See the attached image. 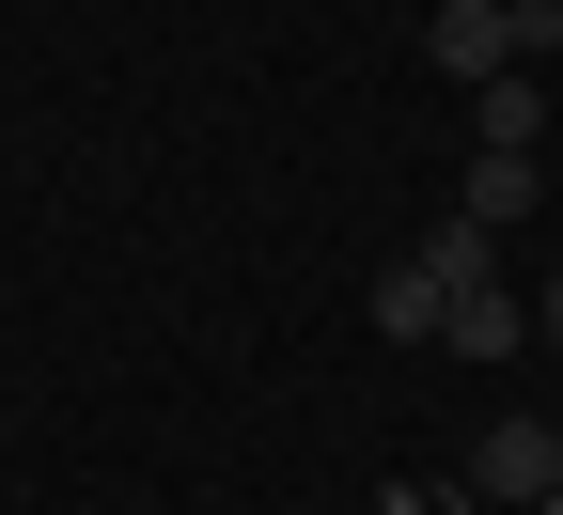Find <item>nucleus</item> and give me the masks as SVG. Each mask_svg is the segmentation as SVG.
I'll return each instance as SVG.
<instances>
[{
  "label": "nucleus",
  "instance_id": "f257e3e1",
  "mask_svg": "<svg viewBox=\"0 0 563 515\" xmlns=\"http://www.w3.org/2000/svg\"><path fill=\"white\" fill-rule=\"evenodd\" d=\"M548 32H563V16H501V0H439V16H422V63H439L454 94H485V79H517V63H548Z\"/></svg>",
  "mask_w": 563,
  "mask_h": 515
},
{
  "label": "nucleus",
  "instance_id": "f03ea898",
  "mask_svg": "<svg viewBox=\"0 0 563 515\" xmlns=\"http://www.w3.org/2000/svg\"><path fill=\"white\" fill-rule=\"evenodd\" d=\"M454 484H470V500H501V515H532V500L563 484V422H548V406H501V422L470 437V469H454Z\"/></svg>",
  "mask_w": 563,
  "mask_h": 515
},
{
  "label": "nucleus",
  "instance_id": "7ed1b4c3",
  "mask_svg": "<svg viewBox=\"0 0 563 515\" xmlns=\"http://www.w3.org/2000/svg\"><path fill=\"white\" fill-rule=\"evenodd\" d=\"M439 344H454V359H517V344H532V313H517V281H501V266H485V281H454V313H439Z\"/></svg>",
  "mask_w": 563,
  "mask_h": 515
},
{
  "label": "nucleus",
  "instance_id": "20e7f679",
  "mask_svg": "<svg viewBox=\"0 0 563 515\" xmlns=\"http://www.w3.org/2000/svg\"><path fill=\"white\" fill-rule=\"evenodd\" d=\"M361 313H376V344H439V313H454V281L422 266V250H407V266H376V298H361Z\"/></svg>",
  "mask_w": 563,
  "mask_h": 515
},
{
  "label": "nucleus",
  "instance_id": "39448f33",
  "mask_svg": "<svg viewBox=\"0 0 563 515\" xmlns=\"http://www.w3.org/2000/svg\"><path fill=\"white\" fill-rule=\"evenodd\" d=\"M470 141H485V157H532V141H548V110H532V63L470 94Z\"/></svg>",
  "mask_w": 563,
  "mask_h": 515
},
{
  "label": "nucleus",
  "instance_id": "423d86ee",
  "mask_svg": "<svg viewBox=\"0 0 563 515\" xmlns=\"http://www.w3.org/2000/svg\"><path fill=\"white\" fill-rule=\"evenodd\" d=\"M454 219H470V235H517V219H532V157H470Z\"/></svg>",
  "mask_w": 563,
  "mask_h": 515
},
{
  "label": "nucleus",
  "instance_id": "0eeeda50",
  "mask_svg": "<svg viewBox=\"0 0 563 515\" xmlns=\"http://www.w3.org/2000/svg\"><path fill=\"white\" fill-rule=\"evenodd\" d=\"M548 344H563V281H548Z\"/></svg>",
  "mask_w": 563,
  "mask_h": 515
},
{
  "label": "nucleus",
  "instance_id": "6e6552de",
  "mask_svg": "<svg viewBox=\"0 0 563 515\" xmlns=\"http://www.w3.org/2000/svg\"><path fill=\"white\" fill-rule=\"evenodd\" d=\"M501 16H548V0H501Z\"/></svg>",
  "mask_w": 563,
  "mask_h": 515
},
{
  "label": "nucleus",
  "instance_id": "1a4fd4ad",
  "mask_svg": "<svg viewBox=\"0 0 563 515\" xmlns=\"http://www.w3.org/2000/svg\"><path fill=\"white\" fill-rule=\"evenodd\" d=\"M532 515H563V484H548V500H532Z\"/></svg>",
  "mask_w": 563,
  "mask_h": 515
}]
</instances>
